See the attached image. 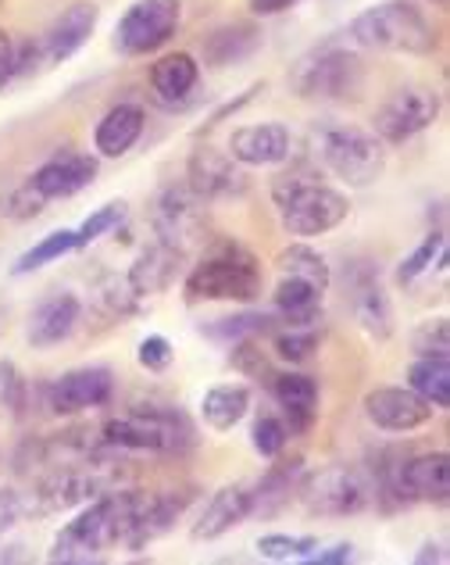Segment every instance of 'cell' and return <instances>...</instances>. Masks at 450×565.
I'll list each match as a JSON object with an SVG mask.
<instances>
[{"label": "cell", "instance_id": "obj_1", "mask_svg": "<svg viewBox=\"0 0 450 565\" xmlns=\"http://www.w3.org/2000/svg\"><path fill=\"white\" fill-rule=\"evenodd\" d=\"M140 490L118 487L89 501V509H83L72 523L57 533V541L51 547V562L65 565H86L97 562L100 552H108L115 544H126L132 519L140 509Z\"/></svg>", "mask_w": 450, "mask_h": 565}, {"label": "cell", "instance_id": "obj_2", "mask_svg": "<svg viewBox=\"0 0 450 565\" xmlns=\"http://www.w3.org/2000/svg\"><path fill=\"white\" fill-rule=\"evenodd\" d=\"M272 201L279 207L282 230L293 236H322L351 215V201L308 169L279 172L272 180Z\"/></svg>", "mask_w": 450, "mask_h": 565}, {"label": "cell", "instance_id": "obj_3", "mask_svg": "<svg viewBox=\"0 0 450 565\" xmlns=\"http://www.w3.org/2000/svg\"><path fill=\"white\" fill-rule=\"evenodd\" d=\"M261 294V265L244 244L218 241L186 276V301H239L250 305Z\"/></svg>", "mask_w": 450, "mask_h": 565}, {"label": "cell", "instance_id": "obj_4", "mask_svg": "<svg viewBox=\"0 0 450 565\" xmlns=\"http://www.w3.org/2000/svg\"><path fill=\"white\" fill-rule=\"evenodd\" d=\"M100 444L111 451H154V455H183L193 448V426L172 405H140L122 419L104 423Z\"/></svg>", "mask_w": 450, "mask_h": 565}, {"label": "cell", "instance_id": "obj_5", "mask_svg": "<svg viewBox=\"0 0 450 565\" xmlns=\"http://www.w3.org/2000/svg\"><path fill=\"white\" fill-rule=\"evenodd\" d=\"M347 36L357 47L368 51H389V54H432L437 51V29L418 8L404 0H386L362 11L351 22Z\"/></svg>", "mask_w": 450, "mask_h": 565}, {"label": "cell", "instance_id": "obj_6", "mask_svg": "<svg viewBox=\"0 0 450 565\" xmlns=\"http://www.w3.org/2000/svg\"><path fill=\"white\" fill-rule=\"evenodd\" d=\"M314 140H319V158L325 161V169L336 172L351 186H368L386 169L383 140L375 132H365L357 126H322Z\"/></svg>", "mask_w": 450, "mask_h": 565}, {"label": "cell", "instance_id": "obj_7", "mask_svg": "<svg viewBox=\"0 0 450 565\" xmlns=\"http://www.w3.org/2000/svg\"><path fill=\"white\" fill-rule=\"evenodd\" d=\"M297 498L308 509V515L343 519L365 512L375 501V487L372 480H365V472H357L351 466H329L311 476H300Z\"/></svg>", "mask_w": 450, "mask_h": 565}, {"label": "cell", "instance_id": "obj_8", "mask_svg": "<svg viewBox=\"0 0 450 565\" xmlns=\"http://www.w3.org/2000/svg\"><path fill=\"white\" fill-rule=\"evenodd\" d=\"M197 193L186 183L179 186H164L154 204H150V230L161 244L175 247L179 255H190L207 241V212Z\"/></svg>", "mask_w": 450, "mask_h": 565}, {"label": "cell", "instance_id": "obj_9", "mask_svg": "<svg viewBox=\"0 0 450 565\" xmlns=\"http://www.w3.org/2000/svg\"><path fill=\"white\" fill-rule=\"evenodd\" d=\"M375 498H397L400 504L411 501H447L450 494V458L443 451L400 458L397 466H379V480L372 483Z\"/></svg>", "mask_w": 450, "mask_h": 565}, {"label": "cell", "instance_id": "obj_10", "mask_svg": "<svg viewBox=\"0 0 450 565\" xmlns=\"http://www.w3.org/2000/svg\"><path fill=\"white\" fill-rule=\"evenodd\" d=\"M365 83V68L351 51H319L308 54L304 62H297L290 86L300 97H319V100H343L354 97Z\"/></svg>", "mask_w": 450, "mask_h": 565}, {"label": "cell", "instance_id": "obj_11", "mask_svg": "<svg viewBox=\"0 0 450 565\" xmlns=\"http://www.w3.org/2000/svg\"><path fill=\"white\" fill-rule=\"evenodd\" d=\"M179 22H183L179 0H137L115 25V47L129 57L154 54L175 36Z\"/></svg>", "mask_w": 450, "mask_h": 565}, {"label": "cell", "instance_id": "obj_12", "mask_svg": "<svg viewBox=\"0 0 450 565\" xmlns=\"http://www.w3.org/2000/svg\"><path fill=\"white\" fill-rule=\"evenodd\" d=\"M440 115V97L429 86H404L375 111V137L383 143H404L426 132Z\"/></svg>", "mask_w": 450, "mask_h": 565}, {"label": "cell", "instance_id": "obj_13", "mask_svg": "<svg viewBox=\"0 0 450 565\" xmlns=\"http://www.w3.org/2000/svg\"><path fill=\"white\" fill-rule=\"evenodd\" d=\"M111 394H115V376H111V369H104V365L72 369V373L43 386V401H47V408L57 415H79V412L104 408L111 401Z\"/></svg>", "mask_w": 450, "mask_h": 565}, {"label": "cell", "instance_id": "obj_14", "mask_svg": "<svg viewBox=\"0 0 450 565\" xmlns=\"http://www.w3.org/2000/svg\"><path fill=\"white\" fill-rule=\"evenodd\" d=\"M432 412L437 408L426 397H418L411 386H375L365 397V415L386 434H411V429L432 423Z\"/></svg>", "mask_w": 450, "mask_h": 565}, {"label": "cell", "instance_id": "obj_15", "mask_svg": "<svg viewBox=\"0 0 450 565\" xmlns=\"http://www.w3.org/2000/svg\"><path fill=\"white\" fill-rule=\"evenodd\" d=\"M186 186L197 193L201 201H222V198H236V193H244L247 180L225 151H215V147H197V151L190 154V166H186Z\"/></svg>", "mask_w": 450, "mask_h": 565}, {"label": "cell", "instance_id": "obj_16", "mask_svg": "<svg viewBox=\"0 0 450 565\" xmlns=\"http://www.w3.org/2000/svg\"><path fill=\"white\" fill-rule=\"evenodd\" d=\"M79 319H83V301H79V297L68 294V290L51 294V297H43V301L33 308V316H29L25 340L36 351L57 348L62 340H68L75 333Z\"/></svg>", "mask_w": 450, "mask_h": 565}, {"label": "cell", "instance_id": "obj_17", "mask_svg": "<svg viewBox=\"0 0 450 565\" xmlns=\"http://www.w3.org/2000/svg\"><path fill=\"white\" fill-rule=\"evenodd\" d=\"M94 180H97V158L79 151H62L51 161H43L33 172V180H29V186L43 193L47 201H57V198H75V193L86 190Z\"/></svg>", "mask_w": 450, "mask_h": 565}, {"label": "cell", "instance_id": "obj_18", "mask_svg": "<svg viewBox=\"0 0 450 565\" xmlns=\"http://www.w3.org/2000/svg\"><path fill=\"white\" fill-rule=\"evenodd\" d=\"M190 504V494L186 490H164V494H143L140 498V509H137V519H132V530L126 537V547L132 552H143L147 544H154L158 537H164L179 519H183Z\"/></svg>", "mask_w": 450, "mask_h": 565}, {"label": "cell", "instance_id": "obj_19", "mask_svg": "<svg viewBox=\"0 0 450 565\" xmlns=\"http://www.w3.org/2000/svg\"><path fill=\"white\" fill-rule=\"evenodd\" d=\"M268 391L282 408L290 434H308L319 415V383L304 373H268Z\"/></svg>", "mask_w": 450, "mask_h": 565}, {"label": "cell", "instance_id": "obj_20", "mask_svg": "<svg viewBox=\"0 0 450 565\" xmlns=\"http://www.w3.org/2000/svg\"><path fill=\"white\" fill-rule=\"evenodd\" d=\"M229 158L236 166H279L290 158V129L282 122L236 129L229 137Z\"/></svg>", "mask_w": 450, "mask_h": 565}, {"label": "cell", "instance_id": "obj_21", "mask_svg": "<svg viewBox=\"0 0 450 565\" xmlns=\"http://www.w3.org/2000/svg\"><path fill=\"white\" fill-rule=\"evenodd\" d=\"M97 19H100V11L94 4H86V0L65 8L57 14V22L51 25L47 40H43V65H62L79 47H86V40L94 36V29H97Z\"/></svg>", "mask_w": 450, "mask_h": 565}, {"label": "cell", "instance_id": "obj_22", "mask_svg": "<svg viewBox=\"0 0 450 565\" xmlns=\"http://www.w3.org/2000/svg\"><path fill=\"white\" fill-rule=\"evenodd\" d=\"M250 519V490L247 487H222L218 494H212V501L204 504V512L193 523L190 537L193 541H218L229 530L244 526Z\"/></svg>", "mask_w": 450, "mask_h": 565}, {"label": "cell", "instance_id": "obj_23", "mask_svg": "<svg viewBox=\"0 0 450 565\" xmlns=\"http://www.w3.org/2000/svg\"><path fill=\"white\" fill-rule=\"evenodd\" d=\"M183 258H186V255H179L175 247L161 244V241L147 244V247L140 250V255H137V262L129 265V273H126L129 287L137 290L140 297L164 294V290H169L172 282H175L179 265H183Z\"/></svg>", "mask_w": 450, "mask_h": 565}, {"label": "cell", "instance_id": "obj_24", "mask_svg": "<svg viewBox=\"0 0 450 565\" xmlns=\"http://www.w3.org/2000/svg\"><path fill=\"white\" fill-rule=\"evenodd\" d=\"M351 305H354V319L362 322V330L375 340H386L394 333V316H389V301L379 287V276L372 269L354 273L351 279Z\"/></svg>", "mask_w": 450, "mask_h": 565}, {"label": "cell", "instance_id": "obj_25", "mask_svg": "<svg viewBox=\"0 0 450 565\" xmlns=\"http://www.w3.org/2000/svg\"><path fill=\"white\" fill-rule=\"evenodd\" d=\"M272 469L261 476V483L250 490V515H279L282 509L290 504V498H297V487H300V476H304V462L293 458V462H279L272 458Z\"/></svg>", "mask_w": 450, "mask_h": 565}, {"label": "cell", "instance_id": "obj_26", "mask_svg": "<svg viewBox=\"0 0 450 565\" xmlns=\"http://www.w3.org/2000/svg\"><path fill=\"white\" fill-rule=\"evenodd\" d=\"M143 126H147V115L140 104H115L97 122L94 132V143L104 158H122L126 151H132V143L143 137Z\"/></svg>", "mask_w": 450, "mask_h": 565}, {"label": "cell", "instance_id": "obj_27", "mask_svg": "<svg viewBox=\"0 0 450 565\" xmlns=\"http://www.w3.org/2000/svg\"><path fill=\"white\" fill-rule=\"evenodd\" d=\"M276 322L282 326H319L322 322V290L304 279L282 276L272 294Z\"/></svg>", "mask_w": 450, "mask_h": 565}, {"label": "cell", "instance_id": "obj_28", "mask_svg": "<svg viewBox=\"0 0 450 565\" xmlns=\"http://www.w3.org/2000/svg\"><path fill=\"white\" fill-rule=\"evenodd\" d=\"M197 79H201V65L193 62V54L186 51L164 54L161 62L150 68V86H154L161 104H183L197 90Z\"/></svg>", "mask_w": 450, "mask_h": 565}, {"label": "cell", "instance_id": "obj_29", "mask_svg": "<svg viewBox=\"0 0 450 565\" xmlns=\"http://www.w3.org/2000/svg\"><path fill=\"white\" fill-rule=\"evenodd\" d=\"M250 412V391L239 383H222L212 386L201 401V415L204 423L218 429V434H229L236 423H244V415Z\"/></svg>", "mask_w": 450, "mask_h": 565}, {"label": "cell", "instance_id": "obj_30", "mask_svg": "<svg viewBox=\"0 0 450 565\" xmlns=\"http://www.w3.org/2000/svg\"><path fill=\"white\" fill-rule=\"evenodd\" d=\"M276 269H279L282 276H293V279L311 282V287H319L322 294L329 290V282H333V273H329V262H325L314 247H308V244H290L287 250H279Z\"/></svg>", "mask_w": 450, "mask_h": 565}, {"label": "cell", "instance_id": "obj_31", "mask_svg": "<svg viewBox=\"0 0 450 565\" xmlns=\"http://www.w3.org/2000/svg\"><path fill=\"white\" fill-rule=\"evenodd\" d=\"M408 386L426 397L432 408H447L450 405V365L447 359H418L408 369Z\"/></svg>", "mask_w": 450, "mask_h": 565}, {"label": "cell", "instance_id": "obj_32", "mask_svg": "<svg viewBox=\"0 0 450 565\" xmlns=\"http://www.w3.org/2000/svg\"><path fill=\"white\" fill-rule=\"evenodd\" d=\"M72 250H79V236H75V230H57V233H47L36 247H29L25 255H22L19 262H14L11 276H29V273L43 269V265H51V262H57V258L72 255Z\"/></svg>", "mask_w": 450, "mask_h": 565}, {"label": "cell", "instance_id": "obj_33", "mask_svg": "<svg viewBox=\"0 0 450 565\" xmlns=\"http://www.w3.org/2000/svg\"><path fill=\"white\" fill-rule=\"evenodd\" d=\"M258 29L254 25H229V29H218V33L207 40V57L215 65H233L239 57H247L254 47H258Z\"/></svg>", "mask_w": 450, "mask_h": 565}, {"label": "cell", "instance_id": "obj_34", "mask_svg": "<svg viewBox=\"0 0 450 565\" xmlns=\"http://www.w3.org/2000/svg\"><path fill=\"white\" fill-rule=\"evenodd\" d=\"M432 265H440V269L447 265V236L443 233H429L426 241L400 262L397 279L404 282V287H411L415 279H422L426 273H432Z\"/></svg>", "mask_w": 450, "mask_h": 565}, {"label": "cell", "instance_id": "obj_35", "mask_svg": "<svg viewBox=\"0 0 450 565\" xmlns=\"http://www.w3.org/2000/svg\"><path fill=\"white\" fill-rule=\"evenodd\" d=\"M272 344L282 362H308L322 344V330L319 326H282Z\"/></svg>", "mask_w": 450, "mask_h": 565}, {"label": "cell", "instance_id": "obj_36", "mask_svg": "<svg viewBox=\"0 0 450 565\" xmlns=\"http://www.w3.org/2000/svg\"><path fill=\"white\" fill-rule=\"evenodd\" d=\"M97 305H100V311H108V316L122 319V316H137L143 297L129 287L126 276H104L97 287Z\"/></svg>", "mask_w": 450, "mask_h": 565}, {"label": "cell", "instance_id": "obj_37", "mask_svg": "<svg viewBox=\"0 0 450 565\" xmlns=\"http://www.w3.org/2000/svg\"><path fill=\"white\" fill-rule=\"evenodd\" d=\"M276 330V316H233V319H218L212 326H204L201 333L215 337V340H225V344H233V340H244V337H261V333H272Z\"/></svg>", "mask_w": 450, "mask_h": 565}, {"label": "cell", "instance_id": "obj_38", "mask_svg": "<svg viewBox=\"0 0 450 565\" xmlns=\"http://www.w3.org/2000/svg\"><path fill=\"white\" fill-rule=\"evenodd\" d=\"M411 351L418 359H450V326L447 319H426L411 333Z\"/></svg>", "mask_w": 450, "mask_h": 565}, {"label": "cell", "instance_id": "obj_39", "mask_svg": "<svg viewBox=\"0 0 450 565\" xmlns=\"http://www.w3.org/2000/svg\"><path fill=\"white\" fill-rule=\"evenodd\" d=\"M250 440H254V451L272 462V458H279L282 451H287L290 429H287V423L279 419V415H261V419L254 423V429H250Z\"/></svg>", "mask_w": 450, "mask_h": 565}, {"label": "cell", "instance_id": "obj_40", "mask_svg": "<svg viewBox=\"0 0 450 565\" xmlns=\"http://www.w3.org/2000/svg\"><path fill=\"white\" fill-rule=\"evenodd\" d=\"M319 541L314 537H287V533H268L258 541V552L268 562H290V558H308Z\"/></svg>", "mask_w": 450, "mask_h": 565}, {"label": "cell", "instance_id": "obj_41", "mask_svg": "<svg viewBox=\"0 0 450 565\" xmlns=\"http://www.w3.org/2000/svg\"><path fill=\"white\" fill-rule=\"evenodd\" d=\"M122 218H126V204H122V201H108L104 207H97V212L89 215L79 230H75V236H79V247L100 241V236H104V233H111Z\"/></svg>", "mask_w": 450, "mask_h": 565}, {"label": "cell", "instance_id": "obj_42", "mask_svg": "<svg viewBox=\"0 0 450 565\" xmlns=\"http://www.w3.org/2000/svg\"><path fill=\"white\" fill-rule=\"evenodd\" d=\"M258 337H244V340H233V354H229V362L236 373H244L250 380H258V376H268V359H265V351L254 344Z\"/></svg>", "mask_w": 450, "mask_h": 565}, {"label": "cell", "instance_id": "obj_43", "mask_svg": "<svg viewBox=\"0 0 450 565\" xmlns=\"http://www.w3.org/2000/svg\"><path fill=\"white\" fill-rule=\"evenodd\" d=\"M172 359H175V351H172V344L164 337H143L140 340V348H137V362L147 369V373H164V369L172 365Z\"/></svg>", "mask_w": 450, "mask_h": 565}, {"label": "cell", "instance_id": "obj_44", "mask_svg": "<svg viewBox=\"0 0 450 565\" xmlns=\"http://www.w3.org/2000/svg\"><path fill=\"white\" fill-rule=\"evenodd\" d=\"M0 401H4V408H11L14 415H22L25 408V380L19 376V369L11 362L0 365Z\"/></svg>", "mask_w": 450, "mask_h": 565}, {"label": "cell", "instance_id": "obj_45", "mask_svg": "<svg viewBox=\"0 0 450 565\" xmlns=\"http://www.w3.org/2000/svg\"><path fill=\"white\" fill-rule=\"evenodd\" d=\"M43 204H47V198L43 193H36L33 186H22V190H14L11 193V201H8V215L11 218H19V222H25V218H36L40 212H43Z\"/></svg>", "mask_w": 450, "mask_h": 565}, {"label": "cell", "instance_id": "obj_46", "mask_svg": "<svg viewBox=\"0 0 450 565\" xmlns=\"http://www.w3.org/2000/svg\"><path fill=\"white\" fill-rule=\"evenodd\" d=\"M19 76V51H14V40L8 29H0V90Z\"/></svg>", "mask_w": 450, "mask_h": 565}, {"label": "cell", "instance_id": "obj_47", "mask_svg": "<svg viewBox=\"0 0 450 565\" xmlns=\"http://www.w3.org/2000/svg\"><path fill=\"white\" fill-rule=\"evenodd\" d=\"M351 558H354V547L351 544H333V547H325V552H319V547H314V552L308 555L311 565H347Z\"/></svg>", "mask_w": 450, "mask_h": 565}, {"label": "cell", "instance_id": "obj_48", "mask_svg": "<svg viewBox=\"0 0 450 565\" xmlns=\"http://www.w3.org/2000/svg\"><path fill=\"white\" fill-rule=\"evenodd\" d=\"M297 0H250L254 14H279V11H290Z\"/></svg>", "mask_w": 450, "mask_h": 565}, {"label": "cell", "instance_id": "obj_49", "mask_svg": "<svg viewBox=\"0 0 450 565\" xmlns=\"http://www.w3.org/2000/svg\"><path fill=\"white\" fill-rule=\"evenodd\" d=\"M415 562H447V555H443L440 544H426L422 555H415Z\"/></svg>", "mask_w": 450, "mask_h": 565}, {"label": "cell", "instance_id": "obj_50", "mask_svg": "<svg viewBox=\"0 0 450 565\" xmlns=\"http://www.w3.org/2000/svg\"><path fill=\"white\" fill-rule=\"evenodd\" d=\"M432 4H447V0H432Z\"/></svg>", "mask_w": 450, "mask_h": 565}]
</instances>
